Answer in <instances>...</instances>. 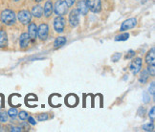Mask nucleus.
<instances>
[{"label":"nucleus","mask_w":155,"mask_h":132,"mask_svg":"<svg viewBox=\"0 0 155 132\" xmlns=\"http://www.w3.org/2000/svg\"><path fill=\"white\" fill-rule=\"evenodd\" d=\"M0 20L5 25L11 26L15 24L16 20V15L12 10H4L0 15Z\"/></svg>","instance_id":"1"},{"label":"nucleus","mask_w":155,"mask_h":132,"mask_svg":"<svg viewBox=\"0 0 155 132\" xmlns=\"http://www.w3.org/2000/svg\"><path fill=\"white\" fill-rule=\"evenodd\" d=\"M67 9H68V6L64 1H62V0H58V1L55 3V6H53V10L55 12V14L61 16H62L63 15L67 13Z\"/></svg>","instance_id":"2"},{"label":"nucleus","mask_w":155,"mask_h":132,"mask_svg":"<svg viewBox=\"0 0 155 132\" xmlns=\"http://www.w3.org/2000/svg\"><path fill=\"white\" fill-rule=\"evenodd\" d=\"M88 9L93 13H99L102 9V3L101 0H85Z\"/></svg>","instance_id":"3"},{"label":"nucleus","mask_w":155,"mask_h":132,"mask_svg":"<svg viewBox=\"0 0 155 132\" xmlns=\"http://www.w3.org/2000/svg\"><path fill=\"white\" fill-rule=\"evenodd\" d=\"M65 28V19L62 16L58 15L54 20V29L58 33H62Z\"/></svg>","instance_id":"4"},{"label":"nucleus","mask_w":155,"mask_h":132,"mask_svg":"<svg viewBox=\"0 0 155 132\" xmlns=\"http://www.w3.org/2000/svg\"><path fill=\"white\" fill-rule=\"evenodd\" d=\"M17 18H18L19 22L22 23V24H28L31 22V19H32V15L30 13L29 11L27 10H23V11H20L18 15H17Z\"/></svg>","instance_id":"5"},{"label":"nucleus","mask_w":155,"mask_h":132,"mask_svg":"<svg viewBox=\"0 0 155 132\" xmlns=\"http://www.w3.org/2000/svg\"><path fill=\"white\" fill-rule=\"evenodd\" d=\"M69 23L72 27H77L80 23V13L78 10H72L69 14Z\"/></svg>","instance_id":"6"},{"label":"nucleus","mask_w":155,"mask_h":132,"mask_svg":"<svg viewBox=\"0 0 155 132\" xmlns=\"http://www.w3.org/2000/svg\"><path fill=\"white\" fill-rule=\"evenodd\" d=\"M48 34H49L48 25L45 23L40 24L39 27L38 28V35L40 38V40H46L47 38H48Z\"/></svg>","instance_id":"7"},{"label":"nucleus","mask_w":155,"mask_h":132,"mask_svg":"<svg viewBox=\"0 0 155 132\" xmlns=\"http://www.w3.org/2000/svg\"><path fill=\"white\" fill-rule=\"evenodd\" d=\"M141 68H142V58H136L135 59H133L130 64V71L132 72L133 75H136L141 71Z\"/></svg>","instance_id":"8"},{"label":"nucleus","mask_w":155,"mask_h":132,"mask_svg":"<svg viewBox=\"0 0 155 132\" xmlns=\"http://www.w3.org/2000/svg\"><path fill=\"white\" fill-rule=\"evenodd\" d=\"M137 25V19L136 18H128L126 21H124L120 31L121 32H124V31H127V30L130 29H133L135 26Z\"/></svg>","instance_id":"9"},{"label":"nucleus","mask_w":155,"mask_h":132,"mask_svg":"<svg viewBox=\"0 0 155 132\" xmlns=\"http://www.w3.org/2000/svg\"><path fill=\"white\" fill-rule=\"evenodd\" d=\"M77 10L80 13V15H87L89 9L87 7V4L85 2V0H78Z\"/></svg>","instance_id":"10"},{"label":"nucleus","mask_w":155,"mask_h":132,"mask_svg":"<svg viewBox=\"0 0 155 132\" xmlns=\"http://www.w3.org/2000/svg\"><path fill=\"white\" fill-rule=\"evenodd\" d=\"M28 35L31 40L35 41L38 38V27L35 23H30L28 26Z\"/></svg>","instance_id":"11"},{"label":"nucleus","mask_w":155,"mask_h":132,"mask_svg":"<svg viewBox=\"0 0 155 132\" xmlns=\"http://www.w3.org/2000/svg\"><path fill=\"white\" fill-rule=\"evenodd\" d=\"M30 41H31V38H30L29 35L27 33H23L20 35V38H19V46H20V48L24 49V48L28 47L29 44H30Z\"/></svg>","instance_id":"12"},{"label":"nucleus","mask_w":155,"mask_h":132,"mask_svg":"<svg viewBox=\"0 0 155 132\" xmlns=\"http://www.w3.org/2000/svg\"><path fill=\"white\" fill-rule=\"evenodd\" d=\"M43 14L46 17H50L53 14V3L51 0L46 1L43 7Z\"/></svg>","instance_id":"13"},{"label":"nucleus","mask_w":155,"mask_h":132,"mask_svg":"<svg viewBox=\"0 0 155 132\" xmlns=\"http://www.w3.org/2000/svg\"><path fill=\"white\" fill-rule=\"evenodd\" d=\"M32 15L37 17V18H39L43 15V8L41 7L40 5H35L32 9Z\"/></svg>","instance_id":"14"},{"label":"nucleus","mask_w":155,"mask_h":132,"mask_svg":"<svg viewBox=\"0 0 155 132\" xmlns=\"http://www.w3.org/2000/svg\"><path fill=\"white\" fill-rule=\"evenodd\" d=\"M8 45V35L3 30H0V48H4Z\"/></svg>","instance_id":"15"},{"label":"nucleus","mask_w":155,"mask_h":132,"mask_svg":"<svg viewBox=\"0 0 155 132\" xmlns=\"http://www.w3.org/2000/svg\"><path fill=\"white\" fill-rule=\"evenodd\" d=\"M66 38L65 37H58L56 38L55 42H54V48L55 49H58V48L62 47L65 43H66Z\"/></svg>","instance_id":"16"},{"label":"nucleus","mask_w":155,"mask_h":132,"mask_svg":"<svg viewBox=\"0 0 155 132\" xmlns=\"http://www.w3.org/2000/svg\"><path fill=\"white\" fill-rule=\"evenodd\" d=\"M154 61H155V53H154V48L150 51H148V53L147 54L146 56V62L147 64H151V63H154Z\"/></svg>","instance_id":"17"},{"label":"nucleus","mask_w":155,"mask_h":132,"mask_svg":"<svg viewBox=\"0 0 155 132\" xmlns=\"http://www.w3.org/2000/svg\"><path fill=\"white\" fill-rule=\"evenodd\" d=\"M148 77H150V74L147 73V70H144L141 73V76L139 77V81L141 82V83H145V82H147V80H148Z\"/></svg>","instance_id":"18"},{"label":"nucleus","mask_w":155,"mask_h":132,"mask_svg":"<svg viewBox=\"0 0 155 132\" xmlns=\"http://www.w3.org/2000/svg\"><path fill=\"white\" fill-rule=\"evenodd\" d=\"M129 38V34L128 33H124L121 35H118L115 37V41H126Z\"/></svg>","instance_id":"19"},{"label":"nucleus","mask_w":155,"mask_h":132,"mask_svg":"<svg viewBox=\"0 0 155 132\" xmlns=\"http://www.w3.org/2000/svg\"><path fill=\"white\" fill-rule=\"evenodd\" d=\"M17 114H18V111L16 108H10L8 111V116L12 119H15L17 117Z\"/></svg>","instance_id":"20"},{"label":"nucleus","mask_w":155,"mask_h":132,"mask_svg":"<svg viewBox=\"0 0 155 132\" xmlns=\"http://www.w3.org/2000/svg\"><path fill=\"white\" fill-rule=\"evenodd\" d=\"M143 129L145 131H154V124H153V122L151 123H147L146 124L143 125Z\"/></svg>","instance_id":"21"},{"label":"nucleus","mask_w":155,"mask_h":132,"mask_svg":"<svg viewBox=\"0 0 155 132\" xmlns=\"http://www.w3.org/2000/svg\"><path fill=\"white\" fill-rule=\"evenodd\" d=\"M147 71V73L150 74V76L154 77V75H155V66H154V63L148 64Z\"/></svg>","instance_id":"22"},{"label":"nucleus","mask_w":155,"mask_h":132,"mask_svg":"<svg viewBox=\"0 0 155 132\" xmlns=\"http://www.w3.org/2000/svg\"><path fill=\"white\" fill-rule=\"evenodd\" d=\"M8 113L7 112H1L0 113V122L1 123H6L8 121Z\"/></svg>","instance_id":"23"},{"label":"nucleus","mask_w":155,"mask_h":132,"mask_svg":"<svg viewBox=\"0 0 155 132\" xmlns=\"http://www.w3.org/2000/svg\"><path fill=\"white\" fill-rule=\"evenodd\" d=\"M143 101L145 104H148L150 101V95L147 92H143Z\"/></svg>","instance_id":"24"},{"label":"nucleus","mask_w":155,"mask_h":132,"mask_svg":"<svg viewBox=\"0 0 155 132\" xmlns=\"http://www.w3.org/2000/svg\"><path fill=\"white\" fill-rule=\"evenodd\" d=\"M48 114L47 113H42V114H38V120L39 122H43V121H46V120H48Z\"/></svg>","instance_id":"25"},{"label":"nucleus","mask_w":155,"mask_h":132,"mask_svg":"<svg viewBox=\"0 0 155 132\" xmlns=\"http://www.w3.org/2000/svg\"><path fill=\"white\" fill-rule=\"evenodd\" d=\"M148 117H150L151 122H154V120H155V107L154 106H152L150 112H148Z\"/></svg>","instance_id":"26"},{"label":"nucleus","mask_w":155,"mask_h":132,"mask_svg":"<svg viewBox=\"0 0 155 132\" xmlns=\"http://www.w3.org/2000/svg\"><path fill=\"white\" fill-rule=\"evenodd\" d=\"M17 115H18L21 121H25V120H27V118H28V113L26 111H20Z\"/></svg>","instance_id":"27"},{"label":"nucleus","mask_w":155,"mask_h":132,"mask_svg":"<svg viewBox=\"0 0 155 132\" xmlns=\"http://www.w3.org/2000/svg\"><path fill=\"white\" fill-rule=\"evenodd\" d=\"M122 57V54L121 53H115L114 55L111 57V59L113 62H117L118 61H120V58Z\"/></svg>","instance_id":"28"},{"label":"nucleus","mask_w":155,"mask_h":132,"mask_svg":"<svg viewBox=\"0 0 155 132\" xmlns=\"http://www.w3.org/2000/svg\"><path fill=\"white\" fill-rule=\"evenodd\" d=\"M148 93H150V95H152V96L155 95V83L153 81L150 83V87H148Z\"/></svg>","instance_id":"29"},{"label":"nucleus","mask_w":155,"mask_h":132,"mask_svg":"<svg viewBox=\"0 0 155 132\" xmlns=\"http://www.w3.org/2000/svg\"><path fill=\"white\" fill-rule=\"evenodd\" d=\"M138 114H139L140 117L144 118L145 117V114H146V108H145V107L141 106L140 108H139V110H138Z\"/></svg>","instance_id":"30"},{"label":"nucleus","mask_w":155,"mask_h":132,"mask_svg":"<svg viewBox=\"0 0 155 132\" xmlns=\"http://www.w3.org/2000/svg\"><path fill=\"white\" fill-rule=\"evenodd\" d=\"M135 56V52L133 51V50H130L127 54V56L124 57V58L126 59H129V58H131L132 57H134Z\"/></svg>","instance_id":"31"},{"label":"nucleus","mask_w":155,"mask_h":132,"mask_svg":"<svg viewBox=\"0 0 155 132\" xmlns=\"http://www.w3.org/2000/svg\"><path fill=\"white\" fill-rule=\"evenodd\" d=\"M27 120H28V123H29V124H33V125H35V124H37V122L35 121V119H34L33 117H31V116H28Z\"/></svg>","instance_id":"32"},{"label":"nucleus","mask_w":155,"mask_h":132,"mask_svg":"<svg viewBox=\"0 0 155 132\" xmlns=\"http://www.w3.org/2000/svg\"><path fill=\"white\" fill-rule=\"evenodd\" d=\"M64 2L66 3V5L68 6V7H72V6L74 5V3L76 2V0H65Z\"/></svg>","instance_id":"33"},{"label":"nucleus","mask_w":155,"mask_h":132,"mask_svg":"<svg viewBox=\"0 0 155 132\" xmlns=\"http://www.w3.org/2000/svg\"><path fill=\"white\" fill-rule=\"evenodd\" d=\"M20 127H21V129H25V130H29V129H30L29 124H26V123H22L21 125H20Z\"/></svg>","instance_id":"34"},{"label":"nucleus","mask_w":155,"mask_h":132,"mask_svg":"<svg viewBox=\"0 0 155 132\" xmlns=\"http://www.w3.org/2000/svg\"><path fill=\"white\" fill-rule=\"evenodd\" d=\"M21 127H11V131H21Z\"/></svg>","instance_id":"35"},{"label":"nucleus","mask_w":155,"mask_h":132,"mask_svg":"<svg viewBox=\"0 0 155 132\" xmlns=\"http://www.w3.org/2000/svg\"><path fill=\"white\" fill-rule=\"evenodd\" d=\"M35 2H38V3H39V2L42 1V0H35Z\"/></svg>","instance_id":"36"}]
</instances>
